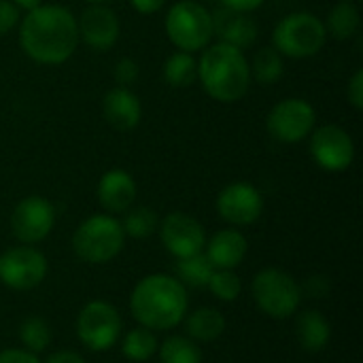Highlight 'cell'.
Returning <instances> with one entry per match:
<instances>
[{"instance_id":"19","label":"cell","mask_w":363,"mask_h":363,"mask_svg":"<svg viewBox=\"0 0 363 363\" xmlns=\"http://www.w3.org/2000/svg\"><path fill=\"white\" fill-rule=\"evenodd\" d=\"M204 247L215 270H234L247 255V238L238 230H221Z\"/></svg>"},{"instance_id":"8","label":"cell","mask_w":363,"mask_h":363,"mask_svg":"<svg viewBox=\"0 0 363 363\" xmlns=\"http://www.w3.org/2000/svg\"><path fill=\"white\" fill-rule=\"evenodd\" d=\"M317 123L315 108L304 98H285L272 106L266 125L274 140L296 145L311 136Z\"/></svg>"},{"instance_id":"34","label":"cell","mask_w":363,"mask_h":363,"mask_svg":"<svg viewBox=\"0 0 363 363\" xmlns=\"http://www.w3.org/2000/svg\"><path fill=\"white\" fill-rule=\"evenodd\" d=\"M0 363H40L38 357L26 349H6L0 353Z\"/></svg>"},{"instance_id":"14","label":"cell","mask_w":363,"mask_h":363,"mask_svg":"<svg viewBox=\"0 0 363 363\" xmlns=\"http://www.w3.org/2000/svg\"><path fill=\"white\" fill-rule=\"evenodd\" d=\"M160 236H162L164 247L177 259L202 253L206 245L204 228L200 225L198 219L185 213H170L160 225Z\"/></svg>"},{"instance_id":"23","label":"cell","mask_w":363,"mask_h":363,"mask_svg":"<svg viewBox=\"0 0 363 363\" xmlns=\"http://www.w3.org/2000/svg\"><path fill=\"white\" fill-rule=\"evenodd\" d=\"M177 281L183 285V287H206L208 281H211V274L215 272L213 264L208 262V257L204 253H196V255H189V257H179L177 266Z\"/></svg>"},{"instance_id":"26","label":"cell","mask_w":363,"mask_h":363,"mask_svg":"<svg viewBox=\"0 0 363 363\" xmlns=\"http://www.w3.org/2000/svg\"><path fill=\"white\" fill-rule=\"evenodd\" d=\"M160 349L157 336L149 328H136L125 334L121 342V353L130 362H149Z\"/></svg>"},{"instance_id":"38","label":"cell","mask_w":363,"mask_h":363,"mask_svg":"<svg viewBox=\"0 0 363 363\" xmlns=\"http://www.w3.org/2000/svg\"><path fill=\"white\" fill-rule=\"evenodd\" d=\"M19 11L23 9V11H32V9H36V6H40L43 4V0H11Z\"/></svg>"},{"instance_id":"29","label":"cell","mask_w":363,"mask_h":363,"mask_svg":"<svg viewBox=\"0 0 363 363\" xmlns=\"http://www.w3.org/2000/svg\"><path fill=\"white\" fill-rule=\"evenodd\" d=\"M19 338L30 353H40L51 345V328L43 317H28L19 328Z\"/></svg>"},{"instance_id":"3","label":"cell","mask_w":363,"mask_h":363,"mask_svg":"<svg viewBox=\"0 0 363 363\" xmlns=\"http://www.w3.org/2000/svg\"><path fill=\"white\" fill-rule=\"evenodd\" d=\"M198 79L204 91L217 102H238L251 85V68L245 53L232 45L217 43L202 49Z\"/></svg>"},{"instance_id":"36","label":"cell","mask_w":363,"mask_h":363,"mask_svg":"<svg viewBox=\"0 0 363 363\" xmlns=\"http://www.w3.org/2000/svg\"><path fill=\"white\" fill-rule=\"evenodd\" d=\"M130 4L143 15H153L166 4V0H130Z\"/></svg>"},{"instance_id":"37","label":"cell","mask_w":363,"mask_h":363,"mask_svg":"<svg viewBox=\"0 0 363 363\" xmlns=\"http://www.w3.org/2000/svg\"><path fill=\"white\" fill-rule=\"evenodd\" d=\"M45 363H85V359L81 355L72 353V351H57Z\"/></svg>"},{"instance_id":"2","label":"cell","mask_w":363,"mask_h":363,"mask_svg":"<svg viewBox=\"0 0 363 363\" xmlns=\"http://www.w3.org/2000/svg\"><path fill=\"white\" fill-rule=\"evenodd\" d=\"M130 308L134 319L153 332L177 328L187 315V291L168 274L145 277L132 291Z\"/></svg>"},{"instance_id":"22","label":"cell","mask_w":363,"mask_h":363,"mask_svg":"<svg viewBox=\"0 0 363 363\" xmlns=\"http://www.w3.org/2000/svg\"><path fill=\"white\" fill-rule=\"evenodd\" d=\"M225 332V317L217 308H198L187 317V334L194 340L211 342Z\"/></svg>"},{"instance_id":"25","label":"cell","mask_w":363,"mask_h":363,"mask_svg":"<svg viewBox=\"0 0 363 363\" xmlns=\"http://www.w3.org/2000/svg\"><path fill=\"white\" fill-rule=\"evenodd\" d=\"M249 68H251V79H255L262 85H272L283 77L285 62L274 47H264L255 53L253 64H249Z\"/></svg>"},{"instance_id":"4","label":"cell","mask_w":363,"mask_h":363,"mask_svg":"<svg viewBox=\"0 0 363 363\" xmlns=\"http://www.w3.org/2000/svg\"><path fill=\"white\" fill-rule=\"evenodd\" d=\"M328 40L325 23L306 11L285 15L272 32V47L283 57L304 60L317 55Z\"/></svg>"},{"instance_id":"33","label":"cell","mask_w":363,"mask_h":363,"mask_svg":"<svg viewBox=\"0 0 363 363\" xmlns=\"http://www.w3.org/2000/svg\"><path fill=\"white\" fill-rule=\"evenodd\" d=\"M347 98H349V102H351V106H353L355 111H362L363 108V70H357V72L351 77V81H349V85H347Z\"/></svg>"},{"instance_id":"11","label":"cell","mask_w":363,"mask_h":363,"mask_svg":"<svg viewBox=\"0 0 363 363\" xmlns=\"http://www.w3.org/2000/svg\"><path fill=\"white\" fill-rule=\"evenodd\" d=\"M311 134V155L319 168L328 172H342L353 164L355 143L345 128L328 123Z\"/></svg>"},{"instance_id":"20","label":"cell","mask_w":363,"mask_h":363,"mask_svg":"<svg viewBox=\"0 0 363 363\" xmlns=\"http://www.w3.org/2000/svg\"><path fill=\"white\" fill-rule=\"evenodd\" d=\"M296 334L304 351L317 353L328 347L332 338V328L319 311H306L296 321Z\"/></svg>"},{"instance_id":"30","label":"cell","mask_w":363,"mask_h":363,"mask_svg":"<svg viewBox=\"0 0 363 363\" xmlns=\"http://www.w3.org/2000/svg\"><path fill=\"white\" fill-rule=\"evenodd\" d=\"M215 298L223 300V302H234L240 296V279L234 270H215L211 274V281L206 285Z\"/></svg>"},{"instance_id":"16","label":"cell","mask_w":363,"mask_h":363,"mask_svg":"<svg viewBox=\"0 0 363 363\" xmlns=\"http://www.w3.org/2000/svg\"><path fill=\"white\" fill-rule=\"evenodd\" d=\"M213 36H217L219 43L232 45L242 51L255 43L257 23L253 17H249V13L228 11L221 6L213 15Z\"/></svg>"},{"instance_id":"9","label":"cell","mask_w":363,"mask_h":363,"mask_svg":"<svg viewBox=\"0 0 363 363\" xmlns=\"http://www.w3.org/2000/svg\"><path fill=\"white\" fill-rule=\"evenodd\" d=\"M77 334L79 340L100 353L111 349L121 334V317L117 313L115 306H111L108 302L96 300L83 306V311L77 317Z\"/></svg>"},{"instance_id":"6","label":"cell","mask_w":363,"mask_h":363,"mask_svg":"<svg viewBox=\"0 0 363 363\" xmlns=\"http://www.w3.org/2000/svg\"><path fill=\"white\" fill-rule=\"evenodd\" d=\"M166 34L179 51H202L213 38V15L196 0H179L166 15Z\"/></svg>"},{"instance_id":"31","label":"cell","mask_w":363,"mask_h":363,"mask_svg":"<svg viewBox=\"0 0 363 363\" xmlns=\"http://www.w3.org/2000/svg\"><path fill=\"white\" fill-rule=\"evenodd\" d=\"M115 81L119 87H130L132 83H136L140 70H138V64L132 60V57H121L117 64H115Z\"/></svg>"},{"instance_id":"39","label":"cell","mask_w":363,"mask_h":363,"mask_svg":"<svg viewBox=\"0 0 363 363\" xmlns=\"http://www.w3.org/2000/svg\"><path fill=\"white\" fill-rule=\"evenodd\" d=\"M85 2H89V4H108L113 0H85Z\"/></svg>"},{"instance_id":"10","label":"cell","mask_w":363,"mask_h":363,"mask_svg":"<svg viewBox=\"0 0 363 363\" xmlns=\"http://www.w3.org/2000/svg\"><path fill=\"white\" fill-rule=\"evenodd\" d=\"M47 277V259L34 247H15L0 253V281L17 291L38 287Z\"/></svg>"},{"instance_id":"21","label":"cell","mask_w":363,"mask_h":363,"mask_svg":"<svg viewBox=\"0 0 363 363\" xmlns=\"http://www.w3.org/2000/svg\"><path fill=\"white\" fill-rule=\"evenodd\" d=\"M323 23H325L328 36H332L336 40H351L359 32L362 15H359V9L355 2L340 0L338 4L332 6L328 21H323Z\"/></svg>"},{"instance_id":"28","label":"cell","mask_w":363,"mask_h":363,"mask_svg":"<svg viewBox=\"0 0 363 363\" xmlns=\"http://www.w3.org/2000/svg\"><path fill=\"white\" fill-rule=\"evenodd\" d=\"M157 225H160V219H157L155 211L149 208V206L128 208L125 219L121 223L123 234H128L132 238H149L151 234H155Z\"/></svg>"},{"instance_id":"13","label":"cell","mask_w":363,"mask_h":363,"mask_svg":"<svg viewBox=\"0 0 363 363\" xmlns=\"http://www.w3.org/2000/svg\"><path fill=\"white\" fill-rule=\"evenodd\" d=\"M217 211L221 219L232 225H251L264 213V198L251 183H230L217 198Z\"/></svg>"},{"instance_id":"32","label":"cell","mask_w":363,"mask_h":363,"mask_svg":"<svg viewBox=\"0 0 363 363\" xmlns=\"http://www.w3.org/2000/svg\"><path fill=\"white\" fill-rule=\"evenodd\" d=\"M19 23V9L11 0H0V36Z\"/></svg>"},{"instance_id":"18","label":"cell","mask_w":363,"mask_h":363,"mask_svg":"<svg viewBox=\"0 0 363 363\" xmlns=\"http://www.w3.org/2000/svg\"><path fill=\"white\" fill-rule=\"evenodd\" d=\"M98 200L106 213H125L136 200V183L132 174L121 168H113L102 174L98 183Z\"/></svg>"},{"instance_id":"35","label":"cell","mask_w":363,"mask_h":363,"mask_svg":"<svg viewBox=\"0 0 363 363\" xmlns=\"http://www.w3.org/2000/svg\"><path fill=\"white\" fill-rule=\"evenodd\" d=\"M219 4L228 11H238V13H251L264 4V0H219Z\"/></svg>"},{"instance_id":"1","label":"cell","mask_w":363,"mask_h":363,"mask_svg":"<svg viewBox=\"0 0 363 363\" xmlns=\"http://www.w3.org/2000/svg\"><path fill=\"white\" fill-rule=\"evenodd\" d=\"M79 45L74 15L60 4H40L19 23V47L38 64H64Z\"/></svg>"},{"instance_id":"12","label":"cell","mask_w":363,"mask_h":363,"mask_svg":"<svg viewBox=\"0 0 363 363\" xmlns=\"http://www.w3.org/2000/svg\"><path fill=\"white\" fill-rule=\"evenodd\" d=\"M55 223V208L47 198H23L11 215V230L23 245H36L49 236Z\"/></svg>"},{"instance_id":"5","label":"cell","mask_w":363,"mask_h":363,"mask_svg":"<svg viewBox=\"0 0 363 363\" xmlns=\"http://www.w3.org/2000/svg\"><path fill=\"white\" fill-rule=\"evenodd\" d=\"M123 228L111 215L87 217L72 236V249L79 259L87 264H106L123 249Z\"/></svg>"},{"instance_id":"24","label":"cell","mask_w":363,"mask_h":363,"mask_svg":"<svg viewBox=\"0 0 363 363\" xmlns=\"http://www.w3.org/2000/svg\"><path fill=\"white\" fill-rule=\"evenodd\" d=\"M164 79L170 87H189L198 79V60L194 53L174 51L164 64Z\"/></svg>"},{"instance_id":"17","label":"cell","mask_w":363,"mask_h":363,"mask_svg":"<svg viewBox=\"0 0 363 363\" xmlns=\"http://www.w3.org/2000/svg\"><path fill=\"white\" fill-rule=\"evenodd\" d=\"M102 115L108 125L119 132L134 130L140 121L143 106L138 96L130 87H113L102 98Z\"/></svg>"},{"instance_id":"15","label":"cell","mask_w":363,"mask_h":363,"mask_svg":"<svg viewBox=\"0 0 363 363\" xmlns=\"http://www.w3.org/2000/svg\"><path fill=\"white\" fill-rule=\"evenodd\" d=\"M79 40L96 51L111 49L119 38V19L106 4H89L77 19Z\"/></svg>"},{"instance_id":"7","label":"cell","mask_w":363,"mask_h":363,"mask_svg":"<svg viewBox=\"0 0 363 363\" xmlns=\"http://www.w3.org/2000/svg\"><path fill=\"white\" fill-rule=\"evenodd\" d=\"M253 298L272 319L291 317L302 300V287L279 268H266L253 279Z\"/></svg>"},{"instance_id":"27","label":"cell","mask_w":363,"mask_h":363,"mask_svg":"<svg viewBox=\"0 0 363 363\" xmlns=\"http://www.w3.org/2000/svg\"><path fill=\"white\" fill-rule=\"evenodd\" d=\"M162 363H202V353L191 338L172 336L160 349Z\"/></svg>"}]
</instances>
